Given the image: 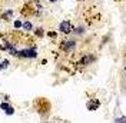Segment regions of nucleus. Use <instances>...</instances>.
I'll use <instances>...</instances> for the list:
<instances>
[{"label": "nucleus", "instance_id": "nucleus-1", "mask_svg": "<svg viewBox=\"0 0 126 123\" xmlns=\"http://www.w3.org/2000/svg\"><path fill=\"white\" fill-rule=\"evenodd\" d=\"M17 56H20V57H36L37 53L34 49H24V50L17 52Z\"/></svg>", "mask_w": 126, "mask_h": 123}, {"label": "nucleus", "instance_id": "nucleus-2", "mask_svg": "<svg viewBox=\"0 0 126 123\" xmlns=\"http://www.w3.org/2000/svg\"><path fill=\"white\" fill-rule=\"evenodd\" d=\"M59 29H60V30H62L63 33H69V32L72 30V24H70V21L65 20V21H62V23H60Z\"/></svg>", "mask_w": 126, "mask_h": 123}, {"label": "nucleus", "instance_id": "nucleus-3", "mask_svg": "<svg viewBox=\"0 0 126 123\" xmlns=\"http://www.w3.org/2000/svg\"><path fill=\"white\" fill-rule=\"evenodd\" d=\"M0 107H1V109H4V112H6L7 115H13V112H14V110H13V107H11V106H9V105H6V103H1V105H0Z\"/></svg>", "mask_w": 126, "mask_h": 123}, {"label": "nucleus", "instance_id": "nucleus-4", "mask_svg": "<svg viewBox=\"0 0 126 123\" xmlns=\"http://www.w3.org/2000/svg\"><path fill=\"white\" fill-rule=\"evenodd\" d=\"M73 47H75V42H73V40H69V42L63 46V49H65V50H72Z\"/></svg>", "mask_w": 126, "mask_h": 123}, {"label": "nucleus", "instance_id": "nucleus-5", "mask_svg": "<svg viewBox=\"0 0 126 123\" xmlns=\"http://www.w3.org/2000/svg\"><path fill=\"white\" fill-rule=\"evenodd\" d=\"M9 64H10V63H9V60H3V62H1V64H0V70H4Z\"/></svg>", "mask_w": 126, "mask_h": 123}, {"label": "nucleus", "instance_id": "nucleus-6", "mask_svg": "<svg viewBox=\"0 0 126 123\" xmlns=\"http://www.w3.org/2000/svg\"><path fill=\"white\" fill-rule=\"evenodd\" d=\"M23 29H26V30H30V29H32V23H30V21H26V23L23 24Z\"/></svg>", "mask_w": 126, "mask_h": 123}, {"label": "nucleus", "instance_id": "nucleus-7", "mask_svg": "<svg viewBox=\"0 0 126 123\" xmlns=\"http://www.w3.org/2000/svg\"><path fill=\"white\" fill-rule=\"evenodd\" d=\"M22 26H23V24H22L20 20H16V21H14V27H16V29H19V27H22Z\"/></svg>", "mask_w": 126, "mask_h": 123}, {"label": "nucleus", "instance_id": "nucleus-8", "mask_svg": "<svg viewBox=\"0 0 126 123\" xmlns=\"http://www.w3.org/2000/svg\"><path fill=\"white\" fill-rule=\"evenodd\" d=\"M116 123H126V118H122V119H118Z\"/></svg>", "mask_w": 126, "mask_h": 123}, {"label": "nucleus", "instance_id": "nucleus-9", "mask_svg": "<svg viewBox=\"0 0 126 123\" xmlns=\"http://www.w3.org/2000/svg\"><path fill=\"white\" fill-rule=\"evenodd\" d=\"M36 33H37V36H43V32H42V29H37V32H36Z\"/></svg>", "mask_w": 126, "mask_h": 123}, {"label": "nucleus", "instance_id": "nucleus-10", "mask_svg": "<svg viewBox=\"0 0 126 123\" xmlns=\"http://www.w3.org/2000/svg\"><path fill=\"white\" fill-rule=\"evenodd\" d=\"M52 1H55V0H52Z\"/></svg>", "mask_w": 126, "mask_h": 123}]
</instances>
